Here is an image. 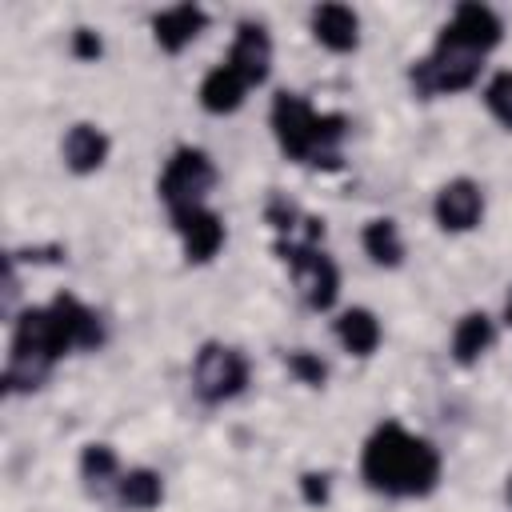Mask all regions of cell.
I'll list each match as a JSON object with an SVG mask.
<instances>
[{"label": "cell", "mask_w": 512, "mask_h": 512, "mask_svg": "<svg viewBox=\"0 0 512 512\" xmlns=\"http://www.w3.org/2000/svg\"><path fill=\"white\" fill-rule=\"evenodd\" d=\"M360 472L376 492L388 496H424L440 480V452L424 440L412 436L400 424H380L360 456Z\"/></svg>", "instance_id": "obj_1"}, {"label": "cell", "mask_w": 512, "mask_h": 512, "mask_svg": "<svg viewBox=\"0 0 512 512\" xmlns=\"http://www.w3.org/2000/svg\"><path fill=\"white\" fill-rule=\"evenodd\" d=\"M348 120L344 116H320L304 96L280 92L272 100V132L284 156L300 164H336L340 140H344Z\"/></svg>", "instance_id": "obj_2"}, {"label": "cell", "mask_w": 512, "mask_h": 512, "mask_svg": "<svg viewBox=\"0 0 512 512\" xmlns=\"http://www.w3.org/2000/svg\"><path fill=\"white\" fill-rule=\"evenodd\" d=\"M64 356L52 316L48 308H28L16 328H12V352H8V368H4V384L8 392H32L44 384V376L52 372V364Z\"/></svg>", "instance_id": "obj_3"}, {"label": "cell", "mask_w": 512, "mask_h": 512, "mask_svg": "<svg viewBox=\"0 0 512 512\" xmlns=\"http://www.w3.org/2000/svg\"><path fill=\"white\" fill-rule=\"evenodd\" d=\"M480 60H484V56L468 52L464 44H456L452 36L440 32L432 56L412 64V88H416L420 96H432V92H460V88H468V84L480 76Z\"/></svg>", "instance_id": "obj_4"}, {"label": "cell", "mask_w": 512, "mask_h": 512, "mask_svg": "<svg viewBox=\"0 0 512 512\" xmlns=\"http://www.w3.org/2000/svg\"><path fill=\"white\" fill-rule=\"evenodd\" d=\"M248 384V360L220 340L200 344L196 360H192V388L204 404H224L232 396H240Z\"/></svg>", "instance_id": "obj_5"}, {"label": "cell", "mask_w": 512, "mask_h": 512, "mask_svg": "<svg viewBox=\"0 0 512 512\" xmlns=\"http://www.w3.org/2000/svg\"><path fill=\"white\" fill-rule=\"evenodd\" d=\"M276 248L284 252V260L292 268V284H296L300 300L308 308H316V312L332 308L336 296H340V272H336V264L312 240H300V244L296 240H280Z\"/></svg>", "instance_id": "obj_6"}, {"label": "cell", "mask_w": 512, "mask_h": 512, "mask_svg": "<svg viewBox=\"0 0 512 512\" xmlns=\"http://www.w3.org/2000/svg\"><path fill=\"white\" fill-rule=\"evenodd\" d=\"M212 184H216V164L208 160V152L176 148L160 172V200L168 204V212H180V208L204 204Z\"/></svg>", "instance_id": "obj_7"}, {"label": "cell", "mask_w": 512, "mask_h": 512, "mask_svg": "<svg viewBox=\"0 0 512 512\" xmlns=\"http://www.w3.org/2000/svg\"><path fill=\"white\" fill-rule=\"evenodd\" d=\"M440 32H444V36H452L456 44H464L468 52L484 56V52H492V48L500 44L504 24H500V16H496L488 4L468 0V4H460V8L452 12V20H448Z\"/></svg>", "instance_id": "obj_8"}, {"label": "cell", "mask_w": 512, "mask_h": 512, "mask_svg": "<svg viewBox=\"0 0 512 512\" xmlns=\"http://www.w3.org/2000/svg\"><path fill=\"white\" fill-rule=\"evenodd\" d=\"M48 316H52V328H56V340H60L64 352H72V348H96L104 340L100 316L88 304H80L76 296H68V292L48 304Z\"/></svg>", "instance_id": "obj_9"}, {"label": "cell", "mask_w": 512, "mask_h": 512, "mask_svg": "<svg viewBox=\"0 0 512 512\" xmlns=\"http://www.w3.org/2000/svg\"><path fill=\"white\" fill-rule=\"evenodd\" d=\"M432 212H436V224H440L444 232H468V228H476L480 216H484V192H480L476 180H464V176H460V180H448V184L436 192Z\"/></svg>", "instance_id": "obj_10"}, {"label": "cell", "mask_w": 512, "mask_h": 512, "mask_svg": "<svg viewBox=\"0 0 512 512\" xmlns=\"http://www.w3.org/2000/svg\"><path fill=\"white\" fill-rule=\"evenodd\" d=\"M172 224H176V232L184 240V256L196 260V264L212 260L220 252V244H224V220L212 208H204V204L172 212Z\"/></svg>", "instance_id": "obj_11"}, {"label": "cell", "mask_w": 512, "mask_h": 512, "mask_svg": "<svg viewBox=\"0 0 512 512\" xmlns=\"http://www.w3.org/2000/svg\"><path fill=\"white\" fill-rule=\"evenodd\" d=\"M224 64H232L248 84H264V80H268V68H272V40H268L264 24L244 20V24L236 28V40H232Z\"/></svg>", "instance_id": "obj_12"}, {"label": "cell", "mask_w": 512, "mask_h": 512, "mask_svg": "<svg viewBox=\"0 0 512 512\" xmlns=\"http://www.w3.org/2000/svg\"><path fill=\"white\" fill-rule=\"evenodd\" d=\"M312 36L332 52H352L360 44V16L348 4L312 8Z\"/></svg>", "instance_id": "obj_13"}, {"label": "cell", "mask_w": 512, "mask_h": 512, "mask_svg": "<svg viewBox=\"0 0 512 512\" xmlns=\"http://www.w3.org/2000/svg\"><path fill=\"white\" fill-rule=\"evenodd\" d=\"M204 24H208L204 8H196V4H176V8H164V12L152 20V32H156V44H160L164 52H180V48H188V44L204 32Z\"/></svg>", "instance_id": "obj_14"}, {"label": "cell", "mask_w": 512, "mask_h": 512, "mask_svg": "<svg viewBox=\"0 0 512 512\" xmlns=\"http://www.w3.org/2000/svg\"><path fill=\"white\" fill-rule=\"evenodd\" d=\"M252 84L232 68V64H220V68H212L204 80H200V104H204V112H212V116H224V112H236L240 104H244V92H248Z\"/></svg>", "instance_id": "obj_15"}, {"label": "cell", "mask_w": 512, "mask_h": 512, "mask_svg": "<svg viewBox=\"0 0 512 512\" xmlns=\"http://www.w3.org/2000/svg\"><path fill=\"white\" fill-rule=\"evenodd\" d=\"M108 160V136L96 124H72L64 136V164L80 176L96 172Z\"/></svg>", "instance_id": "obj_16"}, {"label": "cell", "mask_w": 512, "mask_h": 512, "mask_svg": "<svg viewBox=\"0 0 512 512\" xmlns=\"http://www.w3.org/2000/svg\"><path fill=\"white\" fill-rule=\"evenodd\" d=\"M160 500H164V480H160L152 468L120 472V480H116V504H120V508L152 512Z\"/></svg>", "instance_id": "obj_17"}, {"label": "cell", "mask_w": 512, "mask_h": 512, "mask_svg": "<svg viewBox=\"0 0 512 512\" xmlns=\"http://www.w3.org/2000/svg\"><path fill=\"white\" fill-rule=\"evenodd\" d=\"M336 340L344 344V352L352 356H372L380 344V320L368 308H348L336 320Z\"/></svg>", "instance_id": "obj_18"}, {"label": "cell", "mask_w": 512, "mask_h": 512, "mask_svg": "<svg viewBox=\"0 0 512 512\" xmlns=\"http://www.w3.org/2000/svg\"><path fill=\"white\" fill-rule=\"evenodd\" d=\"M492 336L496 332H492V320L484 312L460 316L456 328H452V356H456V364H476L492 348Z\"/></svg>", "instance_id": "obj_19"}, {"label": "cell", "mask_w": 512, "mask_h": 512, "mask_svg": "<svg viewBox=\"0 0 512 512\" xmlns=\"http://www.w3.org/2000/svg\"><path fill=\"white\" fill-rule=\"evenodd\" d=\"M364 252H368L376 264L396 268V264L404 260V240H400L396 224H392V220H368V228H364Z\"/></svg>", "instance_id": "obj_20"}, {"label": "cell", "mask_w": 512, "mask_h": 512, "mask_svg": "<svg viewBox=\"0 0 512 512\" xmlns=\"http://www.w3.org/2000/svg\"><path fill=\"white\" fill-rule=\"evenodd\" d=\"M80 472H84V480H88V488H92V492H104L108 484H116V480H120L116 452H112L108 444H88V448H84V456H80Z\"/></svg>", "instance_id": "obj_21"}, {"label": "cell", "mask_w": 512, "mask_h": 512, "mask_svg": "<svg viewBox=\"0 0 512 512\" xmlns=\"http://www.w3.org/2000/svg\"><path fill=\"white\" fill-rule=\"evenodd\" d=\"M484 100H488V112L504 128H512V72H496L488 80V88H484Z\"/></svg>", "instance_id": "obj_22"}, {"label": "cell", "mask_w": 512, "mask_h": 512, "mask_svg": "<svg viewBox=\"0 0 512 512\" xmlns=\"http://www.w3.org/2000/svg\"><path fill=\"white\" fill-rule=\"evenodd\" d=\"M288 368H292L304 384H320V380H324V364H320L316 356H308V352H292V356H288Z\"/></svg>", "instance_id": "obj_23"}, {"label": "cell", "mask_w": 512, "mask_h": 512, "mask_svg": "<svg viewBox=\"0 0 512 512\" xmlns=\"http://www.w3.org/2000/svg\"><path fill=\"white\" fill-rule=\"evenodd\" d=\"M72 48H76V56H80V60H96V56H100V36H96V32H88V28H80V32H76V40H72Z\"/></svg>", "instance_id": "obj_24"}, {"label": "cell", "mask_w": 512, "mask_h": 512, "mask_svg": "<svg viewBox=\"0 0 512 512\" xmlns=\"http://www.w3.org/2000/svg\"><path fill=\"white\" fill-rule=\"evenodd\" d=\"M304 496H308V504H324L328 500V476H304Z\"/></svg>", "instance_id": "obj_25"}, {"label": "cell", "mask_w": 512, "mask_h": 512, "mask_svg": "<svg viewBox=\"0 0 512 512\" xmlns=\"http://www.w3.org/2000/svg\"><path fill=\"white\" fill-rule=\"evenodd\" d=\"M504 316H508V324H512V292H508V300H504Z\"/></svg>", "instance_id": "obj_26"}, {"label": "cell", "mask_w": 512, "mask_h": 512, "mask_svg": "<svg viewBox=\"0 0 512 512\" xmlns=\"http://www.w3.org/2000/svg\"><path fill=\"white\" fill-rule=\"evenodd\" d=\"M508 500H512V476H508Z\"/></svg>", "instance_id": "obj_27"}]
</instances>
